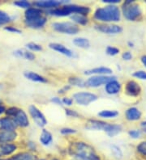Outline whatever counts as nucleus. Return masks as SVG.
I'll list each match as a JSON object with an SVG mask.
<instances>
[{
  "label": "nucleus",
  "instance_id": "nucleus-26",
  "mask_svg": "<svg viewBox=\"0 0 146 160\" xmlns=\"http://www.w3.org/2000/svg\"><path fill=\"white\" fill-rule=\"evenodd\" d=\"M12 160H39V158L31 152H21L12 157Z\"/></svg>",
  "mask_w": 146,
  "mask_h": 160
},
{
  "label": "nucleus",
  "instance_id": "nucleus-7",
  "mask_svg": "<svg viewBox=\"0 0 146 160\" xmlns=\"http://www.w3.org/2000/svg\"><path fill=\"white\" fill-rule=\"evenodd\" d=\"M98 99V96L94 93L88 92H76L73 95V100L77 104L81 106H88L91 103Z\"/></svg>",
  "mask_w": 146,
  "mask_h": 160
},
{
  "label": "nucleus",
  "instance_id": "nucleus-5",
  "mask_svg": "<svg viewBox=\"0 0 146 160\" xmlns=\"http://www.w3.org/2000/svg\"><path fill=\"white\" fill-rule=\"evenodd\" d=\"M122 13L128 21H136L142 16V11L140 5L132 0H127L122 6Z\"/></svg>",
  "mask_w": 146,
  "mask_h": 160
},
{
  "label": "nucleus",
  "instance_id": "nucleus-56",
  "mask_svg": "<svg viewBox=\"0 0 146 160\" xmlns=\"http://www.w3.org/2000/svg\"><path fill=\"white\" fill-rule=\"evenodd\" d=\"M0 156H1V154H0Z\"/></svg>",
  "mask_w": 146,
  "mask_h": 160
},
{
  "label": "nucleus",
  "instance_id": "nucleus-19",
  "mask_svg": "<svg viewBox=\"0 0 146 160\" xmlns=\"http://www.w3.org/2000/svg\"><path fill=\"white\" fill-rule=\"evenodd\" d=\"M142 113L139 108L136 107H131L125 112V117L129 121H136L141 118Z\"/></svg>",
  "mask_w": 146,
  "mask_h": 160
},
{
  "label": "nucleus",
  "instance_id": "nucleus-28",
  "mask_svg": "<svg viewBox=\"0 0 146 160\" xmlns=\"http://www.w3.org/2000/svg\"><path fill=\"white\" fill-rule=\"evenodd\" d=\"M71 20L73 21V23L79 25H86L89 23V19L87 16L80 15V14H73L70 16Z\"/></svg>",
  "mask_w": 146,
  "mask_h": 160
},
{
  "label": "nucleus",
  "instance_id": "nucleus-1",
  "mask_svg": "<svg viewBox=\"0 0 146 160\" xmlns=\"http://www.w3.org/2000/svg\"><path fill=\"white\" fill-rule=\"evenodd\" d=\"M68 154L72 158L82 160H101L95 149L84 142H73L68 147Z\"/></svg>",
  "mask_w": 146,
  "mask_h": 160
},
{
  "label": "nucleus",
  "instance_id": "nucleus-11",
  "mask_svg": "<svg viewBox=\"0 0 146 160\" xmlns=\"http://www.w3.org/2000/svg\"><path fill=\"white\" fill-rule=\"evenodd\" d=\"M69 2L66 1H58V0H38L33 2V5L40 9H55L62 6V4L67 3Z\"/></svg>",
  "mask_w": 146,
  "mask_h": 160
},
{
  "label": "nucleus",
  "instance_id": "nucleus-48",
  "mask_svg": "<svg viewBox=\"0 0 146 160\" xmlns=\"http://www.w3.org/2000/svg\"><path fill=\"white\" fill-rule=\"evenodd\" d=\"M28 146H29V150H33V151L36 150V149H37V145L35 144V142H29L28 143Z\"/></svg>",
  "mask_w": 146,
  "mask_h": 160
},
{
  "label": "nucleus",
  "instance_id": "nucleus-37",
  "mask_svg": "<svg viewBox=\"0 0 146 160\" xmlns=\"http://www.w3.org/2000/svg\"><path fill=\"white\" fill-rule=\"evenodd\" d=\"M128 135L132 138L137 139L141 136V130H140V129H131L128 131Z\"/></svg>",
  "mask_w": 146,
  "mask_h": 160
},
{
  "label": "nucleus",
  "instance_id": "nucleus-17",
  "mask_svg": "<svg viewBox=\"0 0 146 160\" xmlns=\"http://www.w3.org/2000/svg\"><path fill=\"white\" fill-rule=\"evenodd\" d=\"M84 74L85 75H111L113 70L109 67H100L85 70Z\"/></svg>",
  "mask_w": 146,
  "mask_h": 160
},
{
  "label": "nucleus",
  "instance_id": "nucleus-2",
  "mask_svg": "<svg viewBox=\"0 0 146 160\" xmlns=\"http://www.w3.org/2000/svg\"><path fill=\"white\" fill-rule=\"evenodd\" d=\"M94 18L97 21L103 23L119 22L121 20V11L116 5H106L96 9Z\"/></svg>",
  "mask_w": 146,
  "mask_h": 160
},
{
  "label": "nucleus",
  "instance_id": "nucleus-9",
  "mask_svg": "<svg viewBox=\"0 0 146 160\" xmlns=\"http://www.w3.org/2000/svg\"><path fill=\"white\" fill-rule=\"evenodd\" d=\"M29 114L32 117L33 120L36 123L37 126L41 127V128H44L46 125H47L48 121H47L46 118L44 116V114L40 111L38 108L36 107L35 105H30L29 108Z\"/></svg>",
  "mask_w": 146,
  "mask_h": 160
},
{
  "label": "nucleus",
  "instance_id": "nucleus-49",
  "mask_svg": "<svg viewBox=\"0 0 146 160\" xmlns=\"http://www.w3.org/2000/svg\"><path fill=\"white\" fill-rule=\"evenodd\" d=\"M140 128H141V129L144 131V133H146V121L141 122V124H140Z\"/></svg>",
  "mask_w": 146,
  "mask_h": 160
},
{
  "label": "nucleus",
  "instance_id": "nucleus-20",
  "mask_svg": "<svg viewBox=\"0 0 146 160\" xmlns=\"http://www.w3.org/2000/svg\"><path fill=\"white\" fill-rule=\"evenodd\" d=\"M122 129H123V127H122L121 125L108 123L104 132H105L110 138H114L115 137L116 135L119 134V133H120Z\"/></svg>",
  "mask_w": 146,
  "mask_h": 160
},
{
  "label": "nucleus",
  "instance_id": "nucleus-13",
  "mask_svg": "<svg viewBox=\"0 0 146 160\" xmlns=\"http://www.w3.org/2000/svg\"><path fill=\"white\" fill-rule=\"evenodd\" d=\"M107 122L99 121V120L89 119L86 121L84 128L88 130H97V131H105L106 128Z\"/></svg>",
  "mask_w": 146,
  "mask_h": 160
},
{
  "label": "nucleus",
  "instance_id": "nucleus-12",
  "mask_svg": "<svg viewBox=\"0 0 146 160\" xmlns=\"http://www.w3.org/2000/svg\"><path fill=\"white\" fill-rule=\"evenodd\" d=\"M124 92L127 96L136 97L140 96L141 93V88L137 82L134 80H129L125 85Z\"/></svg>",
  "mask_w": 146,
  "mask_h": 160
},
{
  "label": "nucleus",
  "instance_id": "nucleus-54",
  "mask_svg": "<svg viewBox=\"0 0 146 160\" xmlns=\"http://www.w3.org/2000/svg\"><path fill=\"white\" fill-rule=\"evenodd\" d=\"M71 160H82V159H80V158H72Z\"/></svg>",
  "mask_w": 146,
  "mask_h": 160
},
{
  "label": "nucleus",
  "instance_id": "nucleus-3",
  "mask_svg": "<svg viewBox=\"0 0 146 160\" xmlns=\"http://www.w3.org/2000/svg\"><path fill=\"white\" fill-rule=\"evenodd\" d=\"M24 23L30 28L39 29L46 25L47 18L40 8H29L24 12Z\"/></svg>",
  "mask_w": 146,
  "mask_h": 160
},
{
  "label": "nucleus",
  "instance_id": "nucleus-35",
  "mask_svg": "<svg viewBox=\"0 0 146 160\" xmlns=\"http://www.w3.org/2000/svg\"><path fill=\"white\" fill-rule=\"evenodd\" d=\"M14 5L17 6L18 8H25L26 10L29 9V8H31V2L26 0H19V1H16L14 2Z\"/></svg>",
  "mask_w": 146,
  "mask_h": 160
},
{
  "label": "nucleus",
  "instance_id": "nucleus-23",
  "mask_svg": "<svg viewBox=\"0 0 146 160\" xmlns=\"http://www.w3.org/2000/svg\"><path fill=\"white\" fill-rule=\"evenodd\" d=\"M17 133L16 131H2L0 133V142L8 143L16 140Z\"/></svg>",
  "mask_w": 146,
  "mask_h": 160
},
{
  "label": "nucleus",
  "instance_id": "nucleus-14",
  "mask_svg": "<svg viewBox=\"0 0 146 160\" xmlns=\"http://www.w3.org/2000/svg\"><path fill=\"white\" fill-rule=\"evenodd\" d=\"M17 124L12 117H6L0 118V129L3 131H15Z\"/></svg>",
  "mask_w": 146,
  "mask_h": 160
},
{
  "label": "nucleus",
  "instance_id": "nucleus-18",
  "mask_svg": "<svg viewBox=\"0 0 146 160\" xmlns=\"http://www.w3.org/2000/svg\"><path fill=\"white\" fill-rule=\"evenodd\" d=\"M122 85L118 80H112L105 85V91L108 95H117L121 91Z\"/></svg>",
  "mask_w": 146,
  "mask_h": 160
},
{
  "label": "nucleus",
  "instance_id": "nucleus-47",
  "mask_svg": "<svg viewBox=\"0 0 146 160\" xmlns=\"http://www.w3.org/2000/svg\"><path fill=\"white\" fill-rule=\"evenodd\" d=\"M102 2L107 3L108 5H115L120 2V0H102Z\"/></svg>",
  "mask_w": 146,
  "mask_h": 160
},
{
  "label": "nucleus",
  "instance_id": "nucleus-53",
  "mask_svg": "<svg viewBox=\"0 0 146 160\" xmlns=\"http://www.w3.org/2000/svg\"><path fill=\"white\" fill-rule=\"evenodd\" d=\"M39 160H46V159H45V158H41V159H39ZM51 160H59V159H58V158H51Z\"/></svg>",
  "mask_w": 146,
  "mask_h": 160
},
{
  "label": "nucleus",
  "instance_id": "nucleus-32",
  "mask_svg": "<svg viewBox=\"0 0 146 160\" xmlns=\"http://www.w3.org/2000/svg\"><path fill=\"white\" fill-rule=\"evenodd\" d=\"M11 21V17L7 12L0 10V26L4 25Z\"/></svg>",
  "mask_w": 146,
  "mask_h": 160
},
{
  "label": "nucleus",
  "instance_id": "nucleus-38",
  "mask_svg": "<svg viewBox=\"0 0 146 160\" xmlns=\"http://www.w3.org/2000/svg\"><path fill=\"white\" fill-rule=\"evenodd\" d=\"M132 76L141 80H146V72L144 70H137L132 74Z\"/></svg>",
  "mask_w": 146,
  "mask_h": 160
},
{
  "label": "nucleus",
  "instance_id": "nucleus-10",
  "mask_svg": "<svg viewBox=\"0 0 146 160\" xmlns=\"http://www.w3.org/2000/svg\"><path fill=\"white\" fill-rule=\"evenodd\" d=\"M94 28L97 31L109 35L119 34L123 32V28L113 23H99V24H96Z\"/></svg>",
  "mask_w": 146,
  "mask_h": 160
},
{
  "label": "nucleus",
  "instance_id": "nucleus-55",
  "mask_svg": "<svg viewBox=\"0 0 146 160\" xmlns=\"http://www.w3.org/2000/svg\"><path fill=\"white\" fill-rule=\"evenodd\" d=\"M0 160H12V158H9V159H8V158H5V159H0Z\"/></svg>",
  "mask_w": 146,
  "mask_h": 160
},
{
  "label": "nucleus",
  "instance_id": "nucleus-25",
  "mask_svg": "<svg viewBox=\"0 0 146 160\" xmlns=\"http://www.w3.org/2000/svg\"><path fill=\"white\" fill-rule=\"evenodd\" d=\"M17 150V146L11 143H3L0 146V154L2 155H9Z\"/></svg>",
  "mask_w": 146,
  "mask_h": 160
},
{
  "label": "nucleus",
  "instance_id": "nucleus-22",
  "mask_svg": "<svg viewBox=\"0 0 146 160\" xmlns=\"http://www.w3.org/2000/svg\"><path fill=\"white\" fill-rule=\"evenodd\" d=\"M14 56H16V58H24L25 60L29 61H33L36 58L35 54L32 53L31 51H29L27 49H19L17 50L14 51L13 52Z\"/></svg>",
  "mask_w": 146,
  "mask_h": 160
},
{
  "label": "nucleus",
  "instance_id": "nucleus-44",
  "mask_svg": "<svg viewBox=\"0 0 146 160\" xmlns=\"http://www.w3.org/2000/svg\"><path fill=\"white\" fill-rule=\"evenodd\" d=\"M73 99L70 97H63L62 98V104H64V105L67 106H72V103H73Z\"/></svg>",
  "mask_w": 146,
  "mask_h": 160
},
{
  "label": "nucleus",
  "instance_id": "nucleus-8",
  "mask_svg": "<svg viewBox=\"0 0 146 160\" xmlns=\"http://www.w3.org/2000/svg\"><path fill=\"white\" fill-rule=\"evenodd\" d=\"M115 79H116V77L111 75H93L86 80L85 84L88 88H97Z\"/></svg>",
  "mask_w": 146,
  "mask_h": 160
},
{
  "label": "nucleus",
  "instance_id": "nucleus-46",
  "mask_svg": "<svg viewBox=\"0 0 146 160\" xmlns=\"http://www.w3.org/2000/svg\"><path fill=\"white\" fill-rule=\"evenodd\" d=\"M70 88H71L70 85H65V86L63 87V88H61V89H59V90H58V93L60 94V95H62V94L66 93V92H68V91L69 90Z\"/></svg>",
  "mask_w": 146,
  "mask_h": 160
},
{
  "label": "nucleus",
  "instance_id": "nucleus-6",
  "mask_svg": "<svg viewBox=\"0 0 146 160\" xmlns=\"http://www.w3.org/2000/svg\"><path fill=\"white\" fill-rule=\"evenodd\" d=\"M51 26L55 31L68 35H76L80 32L79 26L73 22H55Z\"/></svg>",
  "mask_w": 146,
  "mask_h": 160
},
{
  "label": "nucleus",
  "instance_id": "nucleus-21",
  "mask_svg": "<svg viewBox=\"0 0 146 160\" xmlns=\"http://www.w3.org/2000/svg\"><path fill=\"white\" fill-rule=\"evenodd\" d=\"M24 76L27 79L33 81V82H41V83H46L48 82L47 78H46L45 77H43L42 75L37 74V73L33 72V71H25L24 73Z\"/></svg>",
  "mask_w": 146,
  "mask_h": 160
},
{
  "label": "nucleus",
  "instance_id": "nucleus-29",
  "mask_svg": "<svg viewBox=\"0 0 146 160\" xmlns=\"http://www.w3.org/2000/svg\"><path fill=\"white\" fill-rule=\"evenodd\" d=\"M68 83L71 87H77V88H85L86 84L85 81L83 78H79V77L72 76L68 78Z\"/></svg>",
  "mask_w": 146,
  "mask_h": 160
},
{
  "label": "nucleus",
  "instance_id": "nucleus-52",
  "mask_svg": "<svg viewBox=\"0 0 146 160\" xmlns=\"http://www.w3.org/2000/svg\"><path fill=\"white\" fill-rule=\"evenodd\" d=\"M127 44H128L129 47H133V46H134V44H133L132 42H131V41H129V42Z\"/></svg>",
  "mask_w": 146,
  "mask_h": 160
},
{
  "label": "nucleus",
  "instance_id": "nucleus-24",
  "mask_svg": "<svg viewBox=\"0 0 146 160\" xmlns=\"http://www.w3.org/2000/svg\"><path fill=\"white\" fill-rule=\"evenodd\" d=\"M39 141L42 146L44 147H49L53 142V136L50 131L43 129L41 133L39 138Z\"/></svg>",
  "mask_w": 146,
  "mask_h": 160
},
{
  "label": "nucleus",
  "instance_id": "nucleus-30",
  "mask_svg": "<svg viewBox=\"0 0 146 160\" xmlns=\"http://www.w3.org/2000/svg\"><path fill=\"white\" fill-rule=\"evenodd\" d=\"M119 115V112L116 110H101L97 113V116L104 119H111L115 118Z\"/></svg>",
  "mask_w": 146,
  "mask_h": 160
},
{
  "label": "nucleus",
  "instance_id": "nucleus-50",
  "mask_svg": "<svg viewBox=\"0 0 146 160\" xmlns=\"http://www.w3.org/2000/svg\"><path fill=\"white\" fill-rule=\"evenodd\" d=\"M140 61H141L142 64L144 65V67L146 68V55H143L142 57H141V58H140Z\"/></svg>",
  "mask_w": 146,
  "mask_h": 160
},
{
  "label": "nucleus",
  "instance_id": "nucleus-51",
  "mask_svg": "<svg viewBox=\"0 0 146 160\" xmlns=\"http://www.w3.org/2000/svg\"><path fill=\"white\" fill-rule=\"evenodd\" d=\"M6 112L5 107H4L3 105H1V104H0V115L3 113V112Z\"/></svg>",
  "mask_w": 146,
  "mask_h": 160
},
{
  "label": "nucleus",
  "instance_id": "nucleus-41",
  "mask_svg": "<svg viewBox=\"0 0 146 160\" xmlns=\"http://www.w3.org/2000/svg\"><path fill=\"white\" fill-rule=\"evenodd\" d=\"M5 30L10 32H12V33H17V34H21L22 31L19 28L16 27H13V26H8V27H5Z\"/></svg>",
  "mask_w": 146,
  "mask_h": 160
},
{
  "label": "nucleus",
  "instance_id": "nucleus-45",
  "mask_svg": "<svg viewBox=\"0 0 146 160\" xmlns=\"http://www.w3.org/2000/svg\"><path fill=\"white\" fill-rule=\"evenodd\" d=\"M51 101L52 103H54L55 104H57V105H59V106H62V99H60L59 97H53L51 98Z\"/></svg>",
  "mask_w": 146,
  "mask_h": 160
},
{
  "label": "nucleus",
  "instance_id": "nucleus-16",
  "mask_svg": "<svg viewBox=\"0 0 146 160\" xmlns=\"http://www.w3.org/2000/svg\"><path fill=\"white\" fill-rule=\"evenodd\" d=\"M12 118L15 120L18 126L25 128V127H28L29 125V118H28L27 114L25 113V112L24 111V110L19 108L17 112H16V113L14 115Z\"/></svg>",
  "mask_w": 146,
  "mask_h": 160
},
{
  "label": "nucleus",
  "instance_id": "nucleus-40",
  "mask_svg": "<svg viewBox=\"0 0 146 160\" xmlns=\"http://www.w3.org/2000/svg\"><path fill=\"white\" fill-rule=\"evenodd\" d=\"M65 113L68 117H80V114L78 113L77 112L76 110H73V109H70V108H66L65 109Z\"/></svg>",
  "mask_w": 146,
  "mask_h": 160
},
{
  "label": "nucleus",
  "instance_id": "nucleus-39",
  "mask_svg": "<svg viewBox=\"0 0 146 160\" xmlns=\"http://www.w3.org/2000/svg\"><path fill=\"white\" fill-rule=\"evenodd\" d=\"M77 133L76 129L72 128H62L60 129V133L62 135H71Z\"/></svg>",
  "mask_w": 146,
  "mask_h": 160
},
{
  "label": "nucleus",
  "instance_id": "nucleus-31",
  "mask_svg": "<svg viewBox=\"0 0 146 160\" xmlns=\"http://www.w3.org/2000/svg\"><path fill=\"white\" fill-rule=\"evenodd\" d=\"M111 151L114 158H116L117 160H121L123 159V151L116 145H111Z\"/></svg>",
  "mask_w": 146,
  "mask_h": 160
},
{
  "label": "nucleus",
  "instance_id": "nucleus-36",
  "mask_svg": "<svg viewBox=\"0 0 146 160\" xmlns=\"http://www.w3.org/2000/svg\"><path fill=\"white\" fill-rule=\"evenodd\" d=\"M136 150L140 154L143 155V156L146 157V141L141 142L139 145H137L136 147Z\"/></svg>",
  "mask_w": 146,
  "mask_h": 160
},
{
  "label": "nucleus",
  "instance_id": "nucleus-33",
  "mask_svg": "<svg viewBox=\"0 0 146 160\" xmlns=\"http://www.w3.org/2000/svg\"><path fill=\"white\" fill-rule=\"evenodd\" d=\"M26 47L30 51H34V52H39V51L43 50V47L39 44L35 43V42H29L26 45Z\"/></svg>",
  "mask_w": 146,
  "mask_h": 160
},
{
  "label": "nucleus",
  "instance_id": "nucleus-43",
  "mask_svg": "<svg viewBox=\"0 0 146 160\" xmlns=\"http://www.w3.org/2000/svg\"><path fill=\"white\" fill-rule=\"evenodd\" d=\"M122 58L124 61H131L133 58V55L129 51H126L122 53Z\"/></svg>",
  "mask_w": 146,
  "mask_h": 160
},
{
  "label": "nucleus",
  "instance_id": "nucleus-4",
  "mask_svg": "<svg viewBox=\"0 0 146 160\" xmlns=\"http://www.w3.org/2000/svg\"><path fill=\"white\" fill-rule=\"evenodd\" d=\"M91 12L89 7L76 5V4H64L58 8L50 10V14L56 17H65L71 16L73 14H80L84 16H88Z\"/></svg>",
  "mask_w": 146,
  "mask_h": 160
},
{
  "label": "nucleus",
  "instance_id": "nucleus-42",
  "mask_svg": "<svg viewBox=\"0 0 146 160\" xmlns=\"http://www.w3.org/2000/svg\"><path fill=\"white\" fill-rule=\"evenodd\" d=\"M18 109H19V108L16 107H11L9 108L8 109H7L5 112H6L7 115H8V117H13L14 115L16 113V112H17Z\"/></svg>",
  "mask_w": 146,
  "mask_h": 160
},
{
  "label": "nucleus",
  "instance_id": "nucleus-15",
  "mask_svg": "<svg viewBox=\"0 0 146 160\" xmlns=\"http://www.w3.org/2000/svg\"><path fill=\"white\" fill-rule=\"evenodd\" d=\"M49 48L53 49V50L56 51L58 53H61V54L67 56V57L72 58L74 56V53L70 49H68V47L62 45V44L56 43V42H51V43L49 44Z\"/></svg>",
  "mask_w": 146,
  "mask_h": 160
},
{
  "label": "nucleus",
  "instance_id": "nucleus-34",
  "mask_svg": "<svg viewBox=\"0 0 146 160\" xmlns=\"http://www.w3.org/2000/svg\"><path fill=\"white\" fill-rule=\"evenodd\" d=\"M119 52H120V49L119 48H117V47L115 46H109L106 47V49H105V53H106L107 55H109V56H115V55L119 54Z\"/></svg>",
  "mask_w": 146,
  "mask_h": 160
},
{
  "label": "nucleus",
  "instance_id": "nucleus-27",
  "mask_svg": "<svg viewBox=\"0 0 146 160\" xmlns=\"http://www.w3.org/2000/svg\"><path fill=\"white\" fill-rule=\"evenodd\" d=\"M72 43L80 49H87L90 47L89 40L84 38V37H76L72 41Z\"/></svg>",
  "mask_w": 146,
  "mask_h": 160
}]
</instances>
